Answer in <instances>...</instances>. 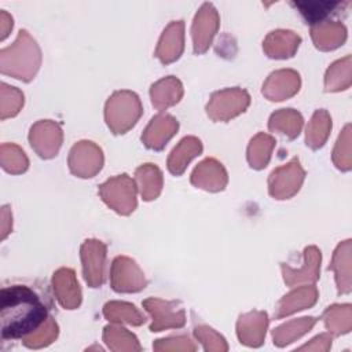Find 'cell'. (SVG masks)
I'll return each instance as SVG.
<instances>
[{
    "instance_id": "8d00e7d4",
    "label": "cell",
    "mask_w": 352,
    "mask_h": 352,
    "mask_svg": "<svg viewBox=\"0 0 352 352\" xmlns=\"http://www.w3.org/2000/svg\"><path fill=\"white\" fill-rule=\"evenodd\" d=\"M22 106H23V94L18 88L10 87L6 82H1V88H0L1 120L14 117L15 114H18Z\"/></svg>"
},
{
    "instance_id": "484cf974",
    "label": "cell",
    "mask_w": 352,
    "mask_h": 352,
    "mask_svg": "<svg viewBox=\"0 0 352 352\" xmlns=\"http://www.w3.org/2000/svg\"><path fill=\"white\" fill-rule=\"evenodd\" d=\"M136 187L144 201L155 199L162 188V173L154 164H144L135 172Z\"/></svg>"
},
{
    "instance_id": "1f68e13d",
    "label": "cell",
    "mask_w": 352,
    "mask_h": 352,
    "mask_svg": "<svg viewBox=\"0 0 352 352\" xmlns=\"http://www.w3.org/2000/svg\"><path fill=\"white\" fill-rule=\"evenodd\" d=\"M324 324L334 336L348 333L351 329V305H331L323 314Z\"/></svg>"
},
{
    "instance_id": "74e56055",
    "label": "cell",
    "mask_w": 352,
    "mask_h": 352,
    "mask_svg": "<svg viewBox=\"0 0 352 352\" xmlns=\"http://www.w3.org/2000/svg\"><path fill=\"white\" fill-rule=\"evenodd\" d=\"M56 336H58V324L51 316H48L45 323L38 330L22 338V341L28 348L36 349V348H41L51 344L56 338Z\"/></svg>"
},
{
    "instance_id": "4316f807",
    "label": "cell",
    "mask_w": 352,
    "mask_h": 352,
    "mask_svg": "<svg viewBox=\"0 0 352 352\" xmlns=\"http://www.w3.org/2000/svg\"><path fill=\"white\" fill-rule=\"evenodd\" d=\"M302 126V117L293 109H280L270 117L268 128L272 132H279L289 139H294L300 135Z\"/></svg>"
},
{
    "instance_id": "e575fe53",
    "label": "cell",
    "mask_w": 352,
    "mask_h": 352,
    "mask_svg": "<svg viewBox=\"0 0 352 352\" xmlns=\"http://www.w3.org/2000/svg\"><path fill=\"white\" fill-rule=\"evenodd\" d=\"M103 340L107 344V346L114 351H120V349L139 351L140 349V345L138 344V338L124 327H117V326L104 327Z\"/></svg>"
},
{
    "instance_id": "4fadbf2b",
    "label": "cell",
    "mask_w": 352,
    "mask_h": 352,
    "mask_svg": "<svg viewBox=\"0 0 352 352\" xmlns=\"http://www.w3.org/2000/svg\"><path fill=\"white\" fill-rule=\"evenodd\" d=\"M300 89V76L294 70H276L263 85V95L270 100H285Z\"/></svg>"
},
{
    "instance_id": "7c38bea8",
    "label": "cell",
    "mask_w": 352,
    "mask_h": 352,
    "mask_svg": "<svg viewBox=\"0 0 352 352\" xmlns=\"http://www.w3.org/2000/svg\"><path fill=\"white\" fill-rule=\"evenodd\" d=\"M143 307L153 318V323L150 326L151 331H161L169 327H183L186 323L184 311L180 308L176 309L175 302L153 297L144 300Z\"/></svg>"
},
{
    "instance_id": "ab89813d",
    "label": "cell",
    "mask_w": 352,
    "mask_h": 352,
    "mask_svg": "<svg viewBox=\"0 0 352 352\" xmlns=\"http://www.w3.org/2000/svg\"><path fill=\"white\" fill-rule=\"evenodd\" d=\"M194 334L204 344V348L206 351H227V344L224 338L213 329L208 326H198L195 327Z\"/></svg>"
},
{
    "instance_id": "9a60e30c",
    "label": "cell",
    "mask_w": 352,
    "mask_h": 352,
    "mask_svg": "<svg viewBox=\"0 0 352 352\" xmlns=\"http://www.w3.org/2000/svg\"><path fill=\"white\" fill-rule=\"evenodd\" d=\"M184 47V22L173 21L170 22L158 41V47L155 50V56L162 63H170L180 58Z\"/></svg>"
},
{
    "instance_id": "30bf717a",
    "label": "cell",
    "mask_w": 352,
    "mask_h": 352,
    "mask_svg": "<svg viewBox=\"0 0 352 352\" xmlns=\"http://www.w3.org/2000/svg\"><path fill=\"white\" fill-rule=\"evenodd\" d=\"M29 142L41 158H52L62 144V129L51 120H41L30 128Z\"/></svg>"
},
{
    "instance_id": "9c48e42d",
    "label": "cell",
    "mask_w": 352,
    "mask_h": 352,
    "mask_svg": "<svg viewBox=\"0 0 352 352\" xmlns=\"http://www.w3.org/2000/svg\"><path fill=\"white\" fill-rule=\"evenodd\" d=\"M219 14L213 4L204 3L194 18L191 28V36L194 43L192 45L195 54H204L209 48L219 29Z\"/></svg>"
},
{
    "instance_id": "b9f144b4",
    "label": "cell",
    "mask_w": 352,
    "mask_h": 352,
    "mask_svg": "<svg viewBox=\"0 0 352 352\" xmlns=\"http://www.w3.org/2000/svg\"><path fill=\"white\" fill-rule=\"evenodd\" d=\"M0 22H1V36H0V38L4 40L8 36V32L12 29V18L6 11H1Z\"/></svg>"
},
{
    "instance_id": "603a6c76",
    "label": "cell",
    "mask_w": 352,
    "mask_h": 352,
    "mask_svg": "<svg viewBox=\"0 0 352 352\" xmlns=\"http://www.w3.org/2000/svg\"><path fill=\"white\" fill-rule=\"evenodd\" d=\"M150 96L153 106L158 110H164L176 104L182 99L183 85L176 77L168 76L151 85Z\"/></svg>"
},
{
    "instance_id": "ba28073f",
    "label": "cell",
    "mask_w": 352,
    "mask_h": 352,
    "mask_svg": "<svg viewBox=\"0 0 352 352\" xmlns=\"http://www.w3.org/2000/svg\"><path fill=\"white\" fill-rule=\"evenodd\" d=\"M111 287L118 293H135L146 287V279L138 264L125 256L114 258L110 271Z\"/></svg>"
},
{
    "instance_id": "7402d4cb",
    "label": "cell",
    "mask_w": 352,
    "mask_h": 352,
    "mask_svg": "<svg viewBox=\"0 0 352 352\" xmlns=\"http://www.w3.org/2000/svg\"><path fill=\"white\" fill-rule=\"evenodd\" d=\"M311 37L316 48L329 51L340 47L345 41L346 29L341 22L324 21L311 28Z\"/></svg>"
},
{
    "instance_id": "52a82bcc",
    "label": "cell",
    "mask_w": 352,
    "mask_h": 352,
    "mask_svg": "<svg viewBox=\"0 0 352 352\" xmlns=\"http://www.w3.org/2000/svg\"><path fill=\"white\" fill-rule=\"evenodd\" d=\"M103 165L100 147L94 142L81 140L76 143L69 154V168L78 177H94Z\"/></svg>"
},
{
    "instance_id": "ac0fdd59",
    "label": "cell",
    "mask_w": 352,
    "mask_h": 352,
    "mask_svg": "<svg viewBox=\"0 0 352 352\" xmlns=\"http://www.w3.org/2000/svg\"><path fill=\"white\" fill-rule=\"evenodd\" d=\"M267 326H268V316L265 312L254 311V312L241 315L236 323L238 338L245 345L258 346L263 344Z\"/></svg>"
},
{
    "instance_id": "d4e9b609",
    "label": "cell",
    "mask_w": 352,
    "mask_h": 352,
    "mask_svg": "<svg viewBox=\"0 0 352 352\" xmlns=\"http://www.w3.org/2000/svg\"><path fill=\"white\" fill-rule=\"evenodd\" d=\"M329 270H333L336 272L338 293H349L351 292V241L349 239L344 241L337 246Z\"/></svg>"
},
{
    "instance_id": "83f0119b",
    "label": "cell",
    "mask_w": 352,
    "mask_h": 352,
    "mask_svg": "<svg viewBox=\"0 0 352 352\" xmlns=\"http://www.w3.org/2000/svg\"><path fill=\"white\" fill-rule=\"evenodd\" d=\"M330 129H331V118L329 113L323 109L316 110L307 126V135H305L307 146H309L314 150L320 148L326 143Z\"/></svg>"
},
{
    "instance_id": "cb8c5ba5",
    "label": "cell",
    "mask_w": 352,
    "mask_h": 352,
    "mask_svg": "<svg viewBox=\"0 0 352 352\" xmlns=\"http://www.w3.org/2000/svg\"><path fill=\"white\" fill-rule=\"evenodd\" d=\"M201 153H202V143L199 139L194 136H187L182 139V142L172 150L168 158L169 172L175 176L182 175L186 170L187 164Z\"/></svg>"
},
{
    "instance_id": "6da1fadb",
    "label": "cell",
    "mask_w": 352,
    "mask_h": 352,
    "mask_svg": "<svg viewBox=\"0 0 352 352\" xmlns=\"http://www.w3.org/2000/svg\"><path fill=\"white\" fill-rule=\"evenodd\" d=\"M48 319L38 294L28 286L12 285L0 292V333L3 340L25 338Z\"/></svg>"
},
{
    "instance_id": "44dd1931",
    "label": "cell",
    "mask_w": 352,
    "mask_h": 352,
    "mask_svg": "<svg viewBox=\"0 0 352 352\" xmlns=\"http://www.w3.org/2000/svg\"><path fill=\"white\" fill-rule=\"evenodd\" d=\"M316 300H318V289L315 286H300L298 289L282 297V300L278 302L275 318L280 319L297 311L309 308L316 302Z\"/></svg>"
},
{
    "instance_id": "8fae6325",
    "label": "cell",
    "mask_w": 352,
    "mask_h": 352,
    "mask_svg": "<svg viewBox=\"0 0 352 352\" xmlns=\"http://www.w3.org/2000/svg\"><path fill=\"white\" fill-rule=\"evenodd\" d=\"M106 246L98 239H87L81 246L82 274L91 287H99L104 280Z\"/></svg>"
},
{
    "instance_id": "5bb4252c",
    "label": "cell",
    "mask_w": 352,
    "mask_h": 352,
    "mask_svg": "<svg viewBox=\"0 0 352 352\" xmlns=\"http://www.w3.org/2000/svg\"><path fill=\"white\" fill-rule=\"evenodd\" d=\"M52 287L56 300L63 308L74 309L81 304V289L73 270H58L52 276Z\"/></svg>"
},
{
    "instance_id": "4dcf8cb0",
    "label": "cell",
    "mask_w": 352,
    "mask_h": 352,
    "mask_svg": "<svg viewBox=\"0 0 352 352\" xmlns=\"http://www.w3.org/2000/svg\"><path fill=\"white\" fill-rule=\"evenodd\" d=\"M315 323H316V319L312 316L290 320V322L276 327L272 331L274 344L278 346H285L286 344L294 341L296 338H298L302 334H305L307 331H309Z\"/></svg>"
},
{
    "instance_id": "f35d334b",
    "label": "cell",
    "mask_w": 352,
    "mask_h": 352,
    "mask_svg": "<svg viewBox=\"0 0 352 352\" xmlns=\"http://www.w3.org/2000/svg\"><path fill=\"white\" fill-rule=\"evenodd\" d=\"M349 125H345L342 133L338 136L336 148L333 151V161L336 166L341 170H349L351 169V148H349Z\"/></svg>"
},
{
    "instance_id": "8992f818",
    "label": "cell",
    "mask_w": 352,
    "mask_h": 352,
    "mask_svg": "<svg viewBox=\"0 0 352 352\" xmlns=\"http://www.w3.org/2000/svg\"><path fill=\"white\" fill-rule=\"evenodd\" d=\"M305 172L297 158L289 164L272 170L268 179V191L275 199H287L293 197L304 182Z\"/></svg>"
},
{
    "instance_id": "2e32d148",
    "label": "cell",
    "mask_w": 352,
    "mask_h": 352,
    "mask_svg": "<svg viewBox=\"0 0 352 352\" xmlns=\"http://www.w3.org/2000/svg\"><path fill=\"white\" fill-rule=\"evenodd\" d=\"M224 166L213 158H206L191 173V183L206 191H221L227 186Z\"/></svg>"
},
{
    "instance_id": "d590c367",
    "label": "cell",
    "mask_w": 352,
    "mask_h": 352,
    "mask_svg": "<svg viewBox=\"0 0 352 352\" xmlns=\"http://www.w3.org/2000/svg\"><path fill=\"white\" fill-rule=\"evenodd\" d=\"M29 161L23 150L16 144L3 143L1 144V166L10 173H22L28 169Z\"/></svg>"
},
{
    "instance_id": "7a4b0ae2",
    "label": "cell",
    "mask_w": 352,
    "mask_h": 352,
    "mask_svg": "<svg viewBox=\"0 0 352 352\" xmlns=\"http://www.w3.org/2000/svg\"><path fill=\"white\" fill-rule=\"evenodd\" d=\"M40 63V48L26 30H19L14 44L0 51V72L16 80L28 82L34 78Z\"/></svg>"
},
{
    "instance_id": "d6986e66",
    "label": "cell",
    "mask_w": 352,
    "mask_h": 352,
    "mask_svg": "<svg viewBox=\"0 0 352 352\" xmlns=\"http://www.w3.org/2000/svg\"><path fill=\"white\" fill-rule=\"evenodd\" d=\"M320 250L316 246H308L304 250V265L300 270H293L282 263V272L286 285L294 286L302 282H315L319 278Z\"/></svg>"
},
{
    "instance_id": "ffe728a7",
    "label": "cell",
    "mask_w": 352,
    "mask_h": 352,
    "mask_svg": "<svg viewBox=\"0 0 352 352\" xmlns=\"http://www.w3.org/2000/svg\"><path fill=\"white\" fill-rule=\"evenodd\" d=\"M301 43V37L292 30H274L271 32L264 43L263 50L270 58L275 59H286L296 54L298 45Z\"/></svg>"
},
{
    "instance_id": "f546056e",
    "label": "cell",
    "mask_w": 352,
    "mask_h": 352,
    "mask_svg": "<svg viewBox=\"0 0 352 352\" xmlns=\"http://www.w3.org/2000/svg\"><path fill=\"white\" fill-rule=\"evenodd\" d=\"M275 146V139L267 133H257L249 143L248 147V161L253 169H263L267 166L272 148Z\"/></svg>"
},
{
    "instance_id": "5b68a950",
    "label": "cell",
    "mask_w": 352,
    "mask_h": 352,
    "mask_svg": "<svg viewBox=\"0 0 352 352\" xmlns=\"http://www.w3.org/2000/svg\"><path fill=\"white\" fill-rule=\"evenodd\" d=\"M250 103V96L241 88H226L214 92L208 104L206 113L213 121H228L243 113Z\"/></svg>"
},
{
    "instance_id": "f1b7e54d",
    "label": "cell",
    "mask_w": 352,
    "mask_h": 352,
    "mask_svg": "<svg viewBox=\"0 0 352 352\" xmlns=\"http://www.w3.org/2000/svg\"><path fill=\"white\" fill-rule=\"evenodd\" d=\"M103 315L107 320L114 323H129L133 326H139L146 322L144 315L129 302L110 301L103 307Z\"/></svg>"
},
{
    "instance_id": "3957f363",
    "label": "cell",
    "mask_w": 352,
    "mask_h": 352,
    "mask_svg": "<svg viewBox=\"0 0 352 352\" xmlns=\"http://www.w3.org/2000/svg\"><path fill=\"white\" fill-rule=\"evenodd\" d=\"M143 113L139 96L131 91L114 92L104 107V118L113 133H125Z\"/></svg>"
},
{
    "instance_id": "d6a6232c",
    "label": "cell",
    "mask_w": 352,
    "mask_h": 352,
    "mask_svg": "<svg viewBox=\"0 0 352 352\" xmlns=\"http://www.w3.org/2000/svg\"><path fill=\"white\" fill-rule=\"evenodd\" d=\"M351 84V56H345L341 60L333 63L324 78L326 91L346 89Z\"/></svg>"
},
{
    "instance_id": "e0dca14e",
    "label": "cell",
    "mask_w": 352,
    "mask_h": 352,
    "mask_svg": "<svg viewBox=\"0 0 352 352\" xmlns=\"http://www.w3.org/2000/svg\"><path fill=\"white\" fill-rule=\"evenodd\" d=\"M179 128L177 121L169 114H158L151 118L150 124L146 126L142 142L146 147L151 150H161L166 142L176 133Z\"/></svg>"
},
{
    "instance_id": "277c9868",
    "label": "cell",
    "mask_w": 352,
    "mask_h": 352,
    "mask_svg": "<svg viewBox=\"0 0 352 352\" xmlns=\"http://www.w3.org/2000/svg\"><path fill=\"white\" fill-rule=\"evenodd\" d=\"M102 199L109 208L120 214H129L136 208V184L126 175H118L99 186Z\"/></svg>"
},
{
    "instance_id": "60d3db41",
    "label": "cell",
    "mask_w": 352,
    "mask_h": 352,
    "mask_svg": "<svg viewBox=\"0 0 352 352\" xmlns=\"http://www.w3.org/2000/svg\"><path fill=\"white\" fill-rule=\"evenodd\" d=\"M154 349L162 351V349H187V351H194L195 346L194 344L187 338V337H172V338H164V340H157V342L153 345Z\"/></svg>"
},
{
    "instance_id": "836d02e7",
    "label": "cell",
    "mask_w": 352,
    "mask_h": 352,
    "mask_svg": "<svg viewBox=\"0 0 352 352\" xmlns=\"http://www.w3.org/2000/svg\"><path fill=\"white\" fill-rule=\"evenodd\" d=\"M292 6L297 7L301 12V15L305 18L307 23L318 25L324 22V18L330 15L338 6H341L340 1H305V3H292Z\"/></svg>"
}]
</instances>
